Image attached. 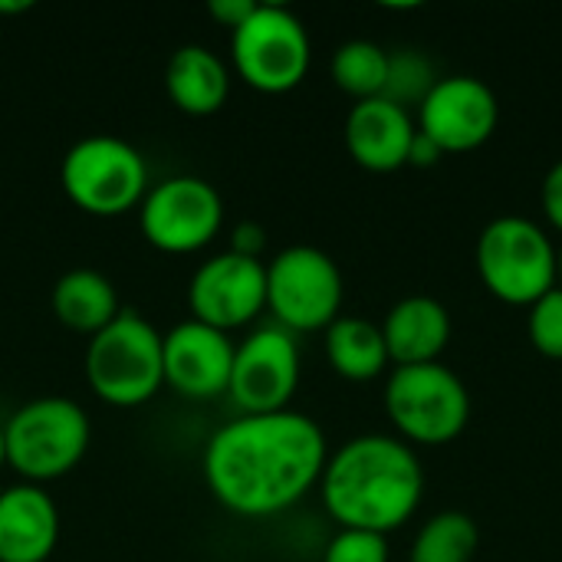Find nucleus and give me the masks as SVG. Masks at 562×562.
<instances>
[{"label":"nucleus","mask_w":562,"mask_h":562,"mask_svg":"<svg viewBox=\"0 0 562 562\" xmlns=\"http://www.w3.org/2000/svg\"><path fill=\"white\" fill-rule=\"evenodd\" d=\"M326 461V435L310 415H240L207 441L204 481L231 514L273 517L319 484Z\"/></svg>","instance_id":"f257e3e1"},{"label":"nucleus","mask_w":562,"mask_h":562,"mask_svg":"<svg viewBox=\"0 0 562 562\" xmlns=\"http://www.w3.org/2000/svg\"><path fill=\"white\" fill-rule=\"evenodd\" d=\"M319 494L342 530L389 537L415 517L425 497V471L402 438L362 435L329 454Z\"/></svg>","instance_id":"f03ea898"},{"label":"nucleus","mask_w":562,"mask_h":562,"mask_svg":"<svg viewBox=\"0 0 562 562\" xmlns=\"http://www.w3.org/2000/svg\"><path fill=\"white\" fill-rule=\"evenodd\" d=\"M89 438V415L66 395L33 398L3 422L7 464L36 487L69 474L86 458Z\"/></svg>","instance_id":"7ed1b4c3"},{"label":"nucleus","mask_w":562,"mask_h":562,"mask_svg":"<svg viewBox=\"0 0 562 562\" xmlns=\"http://www.w3.org/2000/svg\"><path fill=\"white\" fill-rule=\"evenodd\" d=\"M89 389L115 408H135L158 395L165 385L161 333L138 313L122 310L86 349Z\"/></svg>","instance_id":"20e7f679"},{"label":"nucleus","mask_w":562,"mask_h":562,"mask_svg":"<svg viewBox=\"0 0 562 562\" xmlns=\"http://www.w3.org/2000/svg\"><path fill=\"white\" fill-rule=\"evenodd\" d=\"M560 250L540 224L530 217H494L474 247L477 277L491 296L507 306H533L540 296L557 290Z\"/></svg>","instance_id":"39448f33"},{"label":"nucleus","mask_w":562,"mask_h":562,"mask_svg":"<svg viewBox=\"0 0 562 562\" xmlns=\"http://www.w3.org/2000/svg\"><path fill=\"white\" fill-rule=\"evenodd\" d=\"M385 415L405 445H451L471 422V395L441 362L398 366L385 379Z\"/></svg>","instance_id":"423d86ee"},{"label":"nucleus","mask_w":562,"mask_h":562,"mask_svg":"<svg viewBox=\"0 0 562 562\" xmlns=\"http://www.w3.org/2000/svg\"><path fill=\"white\" fill-rule=\"evenodd\" d=\"M66 198L92 217H119L148 194V165L128 142L115 135L79 138L59 168Z\"/></svg>","instance_id":"0eeeda50"},{"label":"nucleus","mask_w":562,"mask_h":562,"mask_svg":"<svg viewBox=\"0 0 562 562\" xmlns=\"http://www.w3.org/2000/svg\"><path fill=\"white\" fill-rule=\"evenodd\" d=\"M231 56L237 76L267 95L296 89L310 72V33L303 20L277 3H257V10L231 33Z\"/></svg>","instance_id":"6e6552de"},{"label":"nucleus","mask_w":562,"mask_h":562,"mask_svg":"<svg viewBox=\"0 0 562 562\" xmlns=\"http://www.w3.org/2000/svg\"><path fill=\"white\" fill-rule=\"evenodd\" d=\"M267 310L286 333L329 329L342 313V273L319 247H286L267 263Z\"/></svg>","instance_id":"1a4fd4ad"},{"label":"nucleus","mask_w":562,"mask_h":562,"mask_svg":"<svg viewBox=\"0 0 562 562\" xmlns=\"http://www.w3.org/2000/svg\"><path fill=\"white\" fill-rule=\"evenodd\" d=\"M224 224L217 188L194 175H175L148 188L138 204L142 237L161 254H194L207 247Z\"/></svg>","instance_id":"9d476101"},{"label":"nucleus","mask_w":562,"mask_h":562,"mask_svg":"<svg viewBox=\"0 0 562 562\" xmlns=\"http://www.w3.org/2000/svg\"><path fill=\"white\" fill-rule=\"evenodd\" d=\"M300 385V346L280 326L254 329L234 346L227 395L240 415L286 412Z\"/></svg>","instance_id":"9b49d317"},{"label":"nucleus","mask_w":562,"mask_h":562,"mask_svg":"<svg viewBox=\"0 0 562 562\" xmlns=\"http://www.w3.org/2000/svg\"><path fill=\"white\" fill-rule=\"evenodd\" d=\"M191 319L231 333L267 310V263L240 254H217L201 263L188 286Z\"/></svg>","instance_id":"f8f14e48"},{"label":"nucleus","mask_w":562,"mask_h":562,"mask_svg":"<svg viewBox=\"0 0 562 562\" xmlns=\"http://www.w3.org/2000/svg\"><path fill=\"white\" fill-rule=\"evenodd\" d=\"M497 119L501 105L487 82L477 76H445L418 105L415 125L445 155H464L494 135Z\"/></svg>","instance_id":"ddd939ff"},{"label":"nucleus","mask_w":562,"mask_h":562,"mask_svg":"<svg viewBox=\"0 0 562 562\" xmlns=\"http://www.w3.org/2000/svg\"><path fill=\"white\" fill-rule=\"evenodd\" d=\"M161 366L168 389L191 402H207L227 395L234 342L221 329H211L198 319H184L161 336Z\"/></svg>","instance_id":"4468645a"},{"label":"nucleus","mask_w":562,"mask_h":562,"mask_svg":"<svg viewBox=\"0 0 562 562\" xmlns=\"http://www.w3.org/2000/svg\"><path fill=\"white\" fill-rule=\"evenodd\" d=\"M415 119L408 109L389 102V99H366L356 102L346 115L342 138L349 158L375 175H389L408 165V151L415 142Z\"/></svg>","instance_id":"2eb2a0df"},{"label":"nucleus","mask_w":562,"mask_h":562,"mask_svg":"<svg viewBox=\"0 0 562 562\" xmlns=\"http://www.w3.org/2000/svg\"><path fill=\"white\" fill-rule=\"evenodd\" d=\"M59 543V510L36 484L0 494V562H46Z\"/></svg>","instance_id":"dca6fc26"},{"label":"nucleus","mask_w":562,"mask_h":562,"mask_svg":"<svg viewBox=\"0 0 562 562\" xmlns=\"http://www.w3.org/2000/svg\"><path fill=\"white\" fill-rule=\"evenodd\" d=\"M382 339L395 369L441 362V352L451 342V313L435 296H405L382 319Z\"/></svg>","instance_id":"f3484780"},{"label":"nucleus","mask_w":562,"mask_h":562,"mask_svg":"<svg viewBox=\"0 0 562 562\" xmlns=\"http://www.w3.org/2000/svg\"><path fill=\"white\" fill-rule=\"evenodd\" d=\"M165 89L178 112L214 115L231 95V72L207 46L184 43L165 66Z\"/></svg>","instance_id":"a211bd4d"},{"label":"nucleus","mask_w":562,"mask_h":562,"mask_svg":"<svg viewBox=\"0 0 562 562\" xmlns=\"http://www.w3.org/2000/svg\"><path fill=\"white\" fill-rule=\"evenodd\" d=\"M49 303H53V316L66 329L82 333L89 339L122 313L112 280L99 270H89V267L63 273L53 286Z\"/></svg>","instance_id":"6ab92c4d"},{"label":"nucleus","mask_w":562,"mask_h":562,"mask_svg":"<svg viewBox=\"0 0 562 562\" xmlns=\"http://www.w3.org/2000/svg\"><path fill=\"white\" fill-rule=\"evenodd\" d=\"M326 359L349 382H372L389 369L382 326L366 316H339L326 329Z\"/></svg>","instance_id":"aec40b11"},{"label":"nucleus","mask_w":562,"mask_h":562,"mask_svg":"<svg viewBox=\"0 0 562 562\" xmlns=\"http://www.w3.org/2000/svg\"><path fill=\"white\" fill-rule=\"evenodd\" d=\"M477 524L461 510H445L418 530L408 562H471L477 557Z\"/></svg>","instance_id":"412c9836"},{"label":"nucleus","mask_w":562,"mask_h":562,"mask_svg":"<svg viewBox=\"0 0 562 562\" xmlns=\"http://www.w3.org/2000/svg\"><path fill=\"white\" fill-rule=\"evenodd\" d=\"M333 82L356 102L379 99L389 82V53L372 40H349L333 53Z\"/></svg>","instance_id":"4be33fe9"},{"label":"nucleus","mask_w":562,"mask_h":562,"mask_svg":"<svg viewBox=\"0 0 562 562\" xmlns=\"http://www.w3.org/2000/svg\"><path fill=\"white\" fill-rule=\"evenodd\" d=\"M435 82L438 79L431 72V63L422 53H412V49L389 53V82H385L382 99H389L402 109L422 105Z\"/></svg>","instance_id":"5701e85b"},{"label":"nucleus","mask_w":562,"mask_h":562,"mask_svg":"<svg viewBox=\"0 0 562 562\" xmlns=\"http://www.w3.org/2000/svg\"><path fill=\"white\" fill-rule=\"evenodd\" d=\"M527 336L530 346L547 356V359H562V286L550 290L530 306L527 316Z\"/></svg>","instance_id":"b1692460"},{"label":"nucleus","mask_w":562,"mask_h":562,"mask_svg":"<svg viewBox=\"0 0 562 562\" xmlns=\"http://www.w3.org/2000/svg\"><path fill=\"white\" fill-rule=\"evenodd\" d=\"M323 562H389V537L369 533V530H339Z\"/></svg>","instance_id":"393cba45"},{"label":"nucleus","mask_w":562,"mask_h":562,"mask_svg":"<svg viewBox=\"0 0 562 562\" xmlns=\"http://www.w3.org/2000/svg\"><path fill=\"white\" fill-rule=\"evenodd\" d=\"M540 204L547 221L562 234V158L547 171L543 184H540Z\"/></svg>","instance_id":"a878e982"},{"label":"nucleus","mask_w":562,"mask_h":562,"mask_svg":"<svg viewBox=\"0 0 562 562\" xmlns=\"http://www.w3.org/2000/svg\"><path fill=\"white\" fill-rule=\"evenodd\" d=\"M267 247V231L257 224V221H240L231 234V254H240V257H250V260H260Z\"/></svg>","instance_id":"bb28decb"},{"label":"nucleus","mask_w":562,"mask_h":562,"mask_svg":"<svg viewBox=\"0 0 562 562\" xmlns=\"http://www.w3.org/2000/svg\"><path fill=\"white\" fill-rule=\"evenodd\" d=\"M254 10H257V0H211V3H207V13H211L221 26H227L231 33H234Z\"/></svg>","instance_id":"cd10ccee"},{"label":"nucleus","mask_w":562,"mask_h":562,"mask_svg":"<svg viewBox=\"0 0 562 562\" xmlns=\"http://www.w3.org/2000/svg\"><path fill=\"white\" fill-rule=\"evenodd\" d=\"M441 158H445V151L431 138H425L422 132H415V142H412V151H408V165L412 168H431Z\"/></svg>","instance_id":"c85d7f7f"},{"label":"nucleus","mask_w":562,"mask_h":562,"mask_svg":"<svg viewBox=\"0 0 562 562\" xmlns=\"http://www.w3.org/2000/svg\"><path fill=\"white\" fill-rule=\"evenodd\" d=\"M7 464V445H3V425H0V468Z\"/></svg>","instance_id":"c756f323"},{"label":"nucleus","mask_w":562,"mask_h":562,"mask_svg":"<svg viewBox=\"0 0 562 562\" xmlns=\"http://www.w3.org/2000/svg\"><path fill=\"white\" fill-rule=\"evenodd\" d=\"M557 286H562V247H560V257H557Z\"/></svg>","instance_id":"7c9ffc66"}]
</instances>
